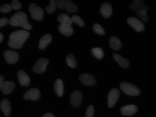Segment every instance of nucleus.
Returning <instances> with one entry per match:
<instances>
[{"mask_svg": "<svg viewBox=\"0 0 156 117\" xmlns=\"http://www.w3.org/2000/svg\"><path fill=\"white\" fill-rule=\"evenodd\" d=\"M29 32L26 30H21L15 31L9 35V46L13 49H20L23 44L29 37Z\"/></svg>", "mask_w": 156, "mask_h": 117, "instance_id": "f257e3e1", "label": "nucleus"}, {"mask_svg": "<svg viewBox=\"0 0 156 117\" xmlns=\"http://www.w3.org/2000/svg\"><path fill=\"white\" fill-rule=\"evenodd\" d=\"M9 24L12 26H21L26 30H30L32 26L27 21V17L24 12L20 11L13 15L9 20Z\"/></svg>", "mask_w": 156, "mask_h": 117, "instance_id": "f03ea898", "label": "nucleus"}, {"mask_svg": "<svg viewBox=\"0 0 156 117\" xmlns=\"http://www.w3.org/2000/svg\"><path fill=\"white\" fill-rule=\"evenodd\" d=\"M120 87L122 92L129 96H138L140 95V90L132 84L122 82L120 85Z\"/></svg>", "mask_w": 156, "mask_h": 117, "instance_id": "7ed1b4c3", "label": "nucleus"}, {"mask_svg": "<svg viewBox=\"0 0 156 117\" xmlns=\"http://www.w3.org/2000/svg\"><path fill=\"white\" fill-rule=\"evenodd\" d=\"M29 10L31 16L36 20L41 21L43 18L44 11L42 9L37 6L36 4L32 3L29 6Z\"/></svg>", "mask_w": 156, "mask_h": 117, "instance_id": "20e7f679", "label": "nucleus"}, {"mask_svg": "<svg viewBox=\"0 0 156 117\" xmlns=\"http://www.w3.org/2000/svg\"><path fill=\"white\" fill-rule=\"evenodd\" d=\"M49 60L44 58L39 59L34 64L33 67V71L38 74H41L46 70L47 65Z\"/></svg>", "mask_w": 156, "mask_h": 117, "instance_id": "39448f33", "label": "nucleus"}, {"mask_svg": "<svg viewBox=\"0 0 156 117\" xmlns=\"http://www.w3.org/2000/svg\"><path fill=\"white\" fill-rule=\"evenodd\" d=\"M127 22L137 32H141L144 30V24L135 17H129L127 19Z\"/></svg>", "mask_w": 156, "mask_h": 117, "instance_id": "423d86ee", "label": "nucleus"}, {"mask_svg": "<svg viewBox=\"0 0 156 117\" xmlns=\"http://www.w3.org/2000/svg\"><path fill=\"white\" fill-rule=\"evenodd\" d=\"M120 92L117 88H113L109 91L108 96V105L109 108H112L119 99Z\"/></svg>", "mask_w": 156, "mask_h": 117, "instance_id": "0eeeda50", "label": "nucleus"}, {"mask_svg": "<svg viewBox=\"0 0 156 117\" xmlns=\"http://www.w3.org/2000/svg\"><path fill=\"white\" fill-rule=\"evenodd\" d=\"M41 97V92L37 88H33L25 93L23 95L24 99L28 100L37 101Z\"/></svg>", "mask_w": 156, "mask_h": 117, "instance_id": "6e6552de", "label": "nucleus"}, {"mask_svg": "<svg viewBox=\"0 0 156 117\" xmlns=\"http://www.w3.org/2000/svg\"><path fill=\"white\" fill-rule=\"evenodd\" d=\"M79 79L81 83L85 85L91 86L96 83V79L91 74H81L79 76Z\"/></svg>", "mask_w": 156, "mask_h": 117, "instance_id": "1a4fd4ad", "label": "nucleus"}, {"mask_svg": "<svg viewBox=\"0 0 156 117\" xmlns=\"http://www.w3.org/2000/svg\"><path fill=\"white\" fill-rule=\"evenodd\" d=\"M4 56L6 61L9 64H14L18 61L19 58V55L18 52L15 51L7 50L5 51Z\"/></svg>", "mask_w": 156, "mask_h": 117, "instance_id": "9d476101", "label": "nucleus"}, {"mask_svg": "<svg viewBox=\"0 0 156 117\" xmlns=\"http://www.w3.org/2000/svg\"><path fill=\"white\" fill-rule=\"evenodd\" d=\"M83 95L79 91H76L71 94L70 97V102L74 107H78L80 105L82 101Z\"/></svg>", "mask_w": 156, "mask_h": 117, "instance_id": "9b49d317", "label": "nucleus"}, {"mask_svg": "<svg viewBox=\"0 0 156 117\" xmlns=\"http://www.w3.org/2000/svg\"><path fill=\"white\" fill-rule=\"evenodd\" d=\"M19 83L23 86H28L30 82V79L27 74L23 70H20L17 73Z\"/></svg>", "mask_w": 156, "mask_h": 117, "instance_id": "f8f14e48", "label": "nucleus"}, {"mask_svg": "<svg viewBox=\"0 0 156 117\" xmlns=\"http://www.w3.org/2000/svg\"><path fill=\"white\" fill-rule=\"evenodd\" d=\"M120 110L122 115H123L131 116L136 113L138 108L136 105L131 104V105H127L121 107Z\"/></svg>", "mask_w": 156, "mask_h": 117, "instance_id": "ddd939ff", "label": "nucleus"}, {"mask_svg": "<svg viewBox=\"0 0 156 117\" xmlns=\"http://www.w3.org/2000/svg\"><path fill=\"white\" fill-rule=\"evenodd\" d=\"M100 13L105 18H109L112 13V7L109 2L103 3L100 8Z\"/></svg>", "mask_w": 156, "mask_h": 117, "instance_id": "4468645a", "label": "nucleus"}, {"mask_svg": "<svg viewBox=\"0 0 156 117\" xmlns=\"http://www.w3.org/2000/svg\"><path fill=\"white\" fill-rule=\"evenodd\" d=\"M16 86L15 83L13 82L6 81L4 82L2 87L0 89L4 95H9L13 91Z\"/></svg>", "mask_w": 156, "mask_h": 117, "instance_id": "2eb2a0df", "label": "nucleus"}, {"mask_svg": "<svg viewBox=\"0 0 156 117\" xmlns=\"http://www.w3.org/2000/svg\"><path fill=\"white\" fill-rule=\"evenodd\" d=\"M0 108L5 117H8L11 114V108L10 102L8 100L4 99L1 101Z\"/></svg>", "mask_w": 156, "mask_h": 117, "instance_id": "dca6fc26", "label": "nucleus"}, {"mask_svg": "<svg viewBox=\"0 0 156 117\" xmlns=\"http://www.w3.org/2000/svg\"><path fill=\"white\" fill-rule=\"evenodd\" d=\"M149 6L148 5H144L136 11V14L138 16L140 17L141 19L144 22L148 21V19L147 12Z\"/></svg>", "mask_w": 156, "mask_h": 117, "instance_id": "f3484780", "label": "nucleus"}, {"mask_svg": "<svg viewBox=\"0 0 156 117\" xmlns=\"http://www.w3.org/2000/svg\"><path fill=\"white\" fill-rule=\"evenodd\" d=\"M52 40V36L50 34H46L44 35L39 42L38 47L41 50H44L46 48L48 45L50 43Z\"/></svg>", "mask_w": 156, "mask_h": 117, "instance_id": "a211bd4d", "label": "nucleus"}, {"mask_svg": "<svg viewBox=\"0 0 156 117\" xmlns=\"http://www.w3.org/2000/svg\"><path fill=\"white\" fill-rule=\"evenodd\" d=\"M113 57L122 68H127L129 67V62L127 59L122 57L120 55L117 53L113 54Z\"/></svg>", "mask_w": 156, "mask_h": 117, "instance_id": "6ab92c4d", "label": "nucleus"}, {"mask_svg": "<svg viewBox=\"0 0 156 117\" xmlns=\"http://www.w3.org/2000/svg\"><path fill=\"white\" fill-rule=\"evenodd\" d=\"M55 90L56 94L59 97H62L64 92V84L61 79H57L55 81Z\"/></svg>", "mask_w": 156, "mask_h": 117, "instance_id": "aec40b11", "label": "nucleus"}, {"mask_svg": "<svg viewBox=\"0 0 156 117\" xmlns=\"http://www.w3.org/2000/svg\"><path fill=\"white\" fill-rule=\"evenodd\" d=\"M109 42L110 47L114 50H119L121 47V42L120 40L117 37L112 36L109 39Z\"/></svg>", "mask_w": 156, "mask_h": 117, "instance_id": "412c9836", "label": "nucleus"}, {"mask_svg": "<svg viewBox=\"0 0 156 117\" xmlns=\"http://www.w3.org/2000/svg\"><path fill=\"white\" fill-rule=\"evenodd\" d=\"M58 21L61 24H64V25H67L70 26L72 24V21L71 20V18L66 15V14H60L58 18Z\"/></svg>", "mask_w": 156, "mask_h": 117, "instance_id": "4be33fe9", "label": "nucleus"}, {"mask_svg": "<svg viewBox=\"0 0 156 117\" xmlns=\"http://www.w3.org/2000/svg\"><path fill=\"white\" fill-rule=\"evenodd\" d=\"M58 30L62 34L66 36H70L73 33V29L71 26L64 24L59 26Z\"/></svg>", "mask_w": 156, "mask_h": 117, "instance_id": "5701e85b", "label": "nucleus"}, {"mask_svg": "<svg viewBox=\"0 0 156 117\" xmlns=\"http://www.w3.org/2000/svg\"><path fill=\"white\" fill-rule=\"evenodd\" d=\"M65 9L67 12L73 13L76 12L78 10V6L72 2V1L68 0L66 1V4Z\"/></svg>", "mask_w": 156, "mask_h": 117, "instance_id": "b1692460", "label": "nucleus"}, {"mask_svg": "<svg viewBox=\"0 0 156 117\" xmlns=\"http://www.w3.org/2000/svg\"><path fill=\"white\" fill-rule=\"evenodd\" d=\"M91 54L98 59H101L104 56L103 50L100 47H96L92 49Z\"/></svg>", "mask_w": 156, "mask_h": 117, "instance_id": "393cba45", "label": "nucleus"}, {"mask_svg": "<svg viewBox=\"0 0 156 117\" xmlns=\"http://www.w3.org/2000/svg\"><path fill=\"white\" fill-rule=\"evenodd\" d=\"M144 5V1L134 0L130 4L129 7L132 10H136L143 6Z\"/></svg>", "mask_w": 156, "mask_h": 117, "instance_id": "a878e982", "label": "nucleus"}, {"mask_svg": "<svg viewBox=\"0 0 156 117\" xmlns=\"http://www.w3.org/2000/svg\"><path fill=\"white\" fill-rule=\"evenodd\" d=\"M66 62L67 65L72 68H75L77 66V62L75 57L72 54H69L66 58Z\"/></svg>", "mask_w": 156, "mask_h": 117, "instance_id": "bb28decb", "label": "nucleus"}, {"mask_svg": "<svg viewBox=\"0 0 156 117\" xmlns=\"http://www.w3.org/2000/svg\"><path fill=\"white\" fill-rule=\"evenodd\" d=\"M50 4L45 7L46 11L48 14H51L55 12L56 9V1L55 0H50Z\"/></svg>", "mask_w": 156, "mask_h": 117, "instance_id": "cd10ccee", "label": "nucleus"}, {"mask_svg": "<svg viewBox=\"0 0 156 117\" xmlns=\"http://www.w3.org/2000/svg\"><path fill=\"white\" fill-rule=\"evenodd\" d=\"M71 20L72 22H74L76 24L82 27H83L85 25L84 21L82 19L80 16H73L71 17Z\"/></svg>", "mask_w": 156, "mask_h": 117, "instance_id": "c85d7f7f", "label": "nucleus"}, {"mask_svg": "<svg viewBox=\"0 0 156 117\" xmlns=\"http://www.w3.org/2000/svg\"><path fill=\"white\" fill-rule=\"evenodd\" d=\"M93 29L96 34H99V35H104L105 33L104 29L101 26L98 24H94Z\"/></svg>", "mask_w": 156, "mask_h": 117, "instance_id": "c756f323", "label": "nucleus"}, {"mask_svg": "<svg viewBox=\"0 0 156 117\" xmlns=\"http://www.w3.org/2000/svg\"><path fill=\"white\" fill-rule=\"evenodd\" d=\"M12 5L8 4H5L2 5L0 7V11L1 13H6L12 10Z\"/></svg>", "mask_w": 156, "mask_h": 117, "instance_id": "7c9ffc66", "label": "nucleus"}, {"mask_svg": "<svg viewBox=\"0 0 156 117\" xmlns=\"http://www.w3.org/2000/svg\"><path fill=\"white\" fill-rule=\"evenodd\" d=\"M94 113V108L92 105H89L87 109L85 117H93Z\"/></svg>", "mask_w": 156, "mask_h": 117, "instance_id": "2f4dec72", "label": "nucleus"}, {"mask_svg": "<svg viewBox=\"0 0 156 117\" xmlns=\"http://www.w3.org/2000/svg\"><path fill=\"white\" fill-rule=\"evenodd\" d=\"M66 1V0H57L56 1V6L61 9H65Z\"/></svg>", "mask_w": 156, "mask_h": 117, "instance_id": "473e14b6", "label": "nucleus"}, {"mask_svg": "<svg viewBox=\"0 0 156 117\" xmlns=\"http://www.w3.org/2000/svg\"><path fill=\"white\" fill-rule=\"evenodd\" d=\"M12 8L16 10H19L21 8L22 5L21 3L18 0H13L12 2Z\"/></svg>", "mask_w": 156, "mask_h": 117, "instance_id": "72a5a7b5", "label": "nucleus"}, {"mask_svg": "<svg viewBox=\"0 0 156 117\" xmlns=\"http://www.w3.org/2000/svg\"><path fill=\"white\" fill-rule=\"evenodd\" d=\"M9 22L8 19L7 18H2L0 19V27L6 25Z\"/></svg>", "mask_w": 156, "mask_h": 117, "instance_id": "f704fd0d", "label": "nucleus"}, {"mask_svg": "<svg viewBox=\"0 0 156 117\" xmlns=\"http://www.w3.org/2000/svg\"><path fill=\"white\" fill-rule=\"evenodd\" d=\"M42 117H55L53 114L51 113H46L43 115Z\"/></svg>", "mask_w": 156, "mask_h": 117, "instance_id": "c9c22d12", "label": "nucleus"}, {"mask_svg": "<svg viewBox=\"0 0 156 117\" xmlns=\"http://www.w3.org/2000/svg\"><path fill=\"white\" fill-rule=\"evenodd\" d=\"M4 78L2 75H0V88L2 87V85L3 83Z\"/></svg>", "mask_w": 156, "mask_h": 117, "instance_id": "e433bc0d", "label": "nucleus"}, {"mask_svg": "<svg viewBox=\"0 0 156 117\" xmlns=\"http://www.w3.org/2000/svg\"><path fill=\"white\" fill-rule=\"evenodd\" d=\"M3 38L4 37L3 34H2V33H0V43L2 42V41Z\"/></svg>", "mask_w": 156, "mask_h": 117, "instance_id": "4c0bfd02", "label": "nucleus"}]
</instances>
